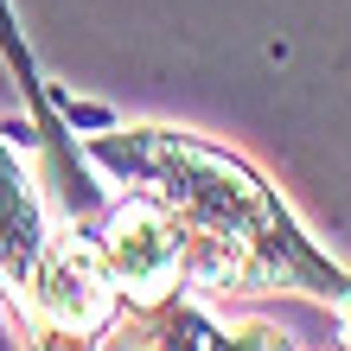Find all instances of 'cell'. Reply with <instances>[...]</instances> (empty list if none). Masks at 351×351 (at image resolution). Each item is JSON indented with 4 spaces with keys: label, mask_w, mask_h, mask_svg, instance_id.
<instances>
[{
    "label": "cell",
    "mask_w": 351,
    "mask_h": 351,
    "mask_svg": "<svg viewBox=\"0 0 351 351\" xmlns=\"http://www.w3.org/2000/svg\"><path fill=\"white\" fill-rule=\"evenodd\" d=\"M84 160L115 173L128 192L160 198L185 230V275L204 300L237 294H306L339 306L351 300V268H339L300 230V217L275 198L256 167L185 128H96Z\"/></svg>",
    "instance_id": "6da1fadb"
},
{
    "label": "cell",
    "mask_w": 351,
    "mask_h": 351,
    "mask_svg": "<svg viewBox=\"0 0 351 351\" xmlns=\"http://www.w3.org/2000/svg\"><path fill=\"white\" fill-rule=\"evenodd\" d=\"M77 230H90L109 281L121 287V300H160L185 275V230H179V217L167 204L147 198V192H128V198L102 204Z\"/></svg>",
    "instance_id": "7a4b0ae2"
},
{
    "label": "cell",
    "mask_w": 351,
    "mask_h": 351,
    "mask_svg": "<svg viewBox=\"0 0 351 351\" xmlns=\"http://www.w3.org/2000/svg\"><path fill=\"white\" fill-rule=\"evenodd\" d=\"M0 58H7V71H13V84L26 90L32 102V121H38V134H45V154H51V185H58V217L64 223H90L102 211V192L90 185L84 173V147L71 141V128L58 121V96L38 84V64H32V51L19 45V26H13V7L0 0Z\"/></svg>",
    "instance_id": "277c9868"
},
{
    "label": "cell",
    "mask_w": 351,
    "mask_h": 351,
    "mask_svg": "<svg viewBox=\"0 0 351 351\" xmlns=\"http://www.w3.org/2000/svg\"><path fill=\"white\" fill-rule=\"evenodd\" d=\"M102 339L109 351H294L275 326H223L211 300L192 287H173L160 300H128Z\"/></svg>",
    "instance_id": "3957f363"
},
{
    "label": "cell",
    "mask_w": 351,
    "mask_h": 351,
    "mask_svg": "<svg viewBox=\"0 0 351 351\" xmlns=\"http://www.w3.org/2000/svg\"><path fill=\"white\" fill-rule=\"evenodd\" d=\"M332 313H339V351H351V300H339Z\"/></svg>",
    "instance_id": "5b68a950"
}]
</instances>
